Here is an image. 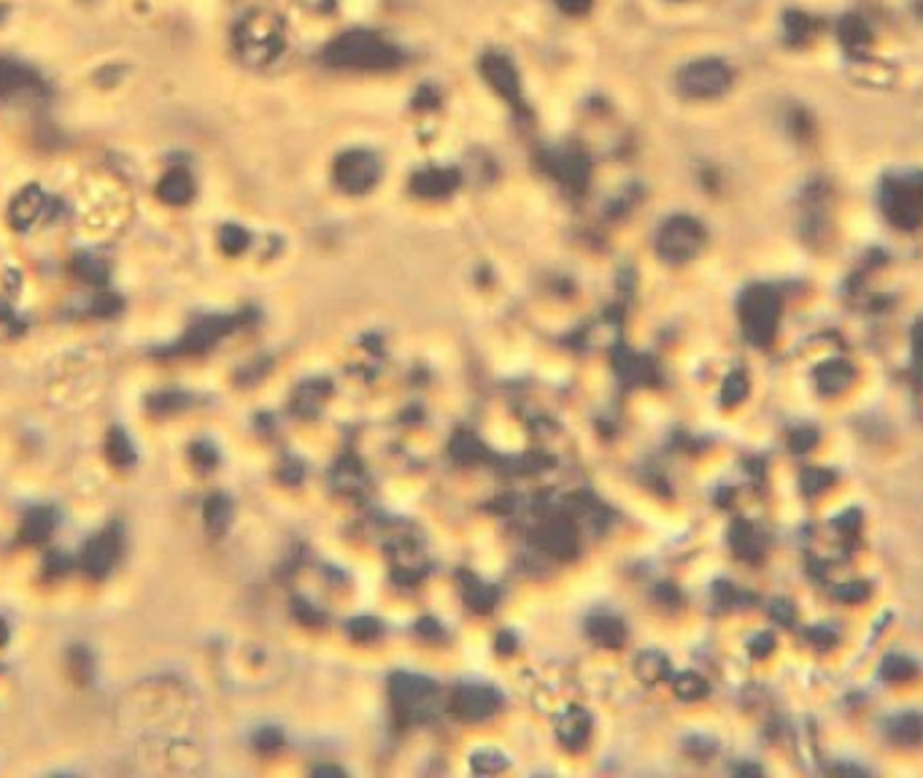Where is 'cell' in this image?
<instances>
[{
	"label": "cell",
	"instance_id": "obj_14",
	"mask_svg": "<svg viewBox=\"0 0 923 778\" xmlns=\"http://www.w3.org/2000/svg\"><path fill=\"white\" fill-rule=\"evenodd\" d=\"M535 538H538V546H541L546 555L556 557V560L572 557V555H575V546H578V541H575V527H572V522H570L567 517H549V519H543V525L538 527Z\"/></svg>",
	"mask_w": 923,
	"mask_h": 778
},
{
	"label": "cell",
	"instance_id": "obj_2",
	"mask_svg": "<svg viewBox=\"0 0 923 778\" xmlns=\"http://www.w3.org/2000/svg\"><path fill=\"white\" fill-rule=\"evenodd\" d=\"M325 60L341 71H386L400 62V52L378 33L349 30L327 46Z\"/></svg>",
	"mask_w": 923,
	"mask_h": 778
},
{
	"label": "cell",
	"instance_id": "obj_1",
	"mask_svg": "<svg viewBox=\"0 0 923 778\" xmlns=\"http://www.w3.org/2000/svg\"><path fill=\"white\" fill-rule=\"evenodd\" d=\"M232 46L240 62L265 68L276 62L287 46V27L273 11H251L232 30Z\"/></svg>",
	"mask_w": 923,
	"mask_h": 778
},
{
	"label": "cell",
	"instance_id": "obj_33",
	"mask_svg": "<svg viewBox=\"0 0 923 778\" xmlns=\"http://www.w3.org/2000/svg\"><path fill=\"white\" fill-rule=\"evenodd\" d=\"M30 81H33V73L24 71L22 65H16V62H0V95L19 92V90H24Z\"/></svg>",
	"mask_w": 923,
	"mask_h": 778
},
{
	"label": "cell",
	"instance_id": "obj_17",
	"mask_svg": "<svg viewBox=\"0 0 923 778\" xmlns=\"http://www.w3.org/2000/svg\"><path fill=\"white\" fill-rule=\"evenodd\" d=\"M556 735H559L564 749L580 752L589 744V738H591V716L583 708H578V706L567 708L559 716V722H556Z\"/></svg>",
	"mask_w": 923,
	"mask_h": 778
},
{
	"label": "cell",
	"instance_id": "obj_32",
	"mask_svg": "<svg viewBox=\"0 0 923 778\" xmlns=\"http://www.w3.org/2000/svg\"><path fill=\"white\" fill-rule=\"evenodd\" d=\"M451 454H454L459 462H478V460H484V446H481V441H478L473 432L462 430V432H457V438L451 441Z\"/></svg>",
	"mask_w": 923,
	"mask_h": 778
},
{
	"label": "cell",
	"instance_id": "obj_4",
	"mask_svg": "<svg viewBox=\"0 0 923 778\" xmlns=\"http://www.w3.org/2000/svg\"><path fill=\"white\" fill-rule=\"evenodd\" d=\"M881 208L899 230H918L923 224V174H891L881 185Z\"/></svg>",
	"mask_w": 923,
	"mask_h": 778
},
{
	"label": "cell",
	"instance_id": "obj_44",
	"mask_svg": "<svg viewBox=\"0 0 923 778\" xmlns=\"http://www.w3.org/2000/svg\"><path fill=\"white\" fill-rule=\"evenodd\" d=\"M769 616L777 621V624H791L794 621V605L788 602V600H772V605H769Z\"/></svg>",
	"mask_w": 923,
	"mask_h": 778
},
{
	"label": "cell",
	"instance_id": "obj_28",
	"mask_svg": "<svg viewBox=\"0 0 923 778\" xmlns=\"http://www.w3.org/2000/svg\"><path fill=\"white\" fill-rule=\"evenodd\" d=\"M462 592H465V600L473 611L478 613H486L497 605V589L492 584L481 582V579H473V576H465V584H462Z\"/></svg>",
	"mask_w": 923,
	"mask_h": 778
},
{
	"label": "cell",
	"instance_id": "obj_6",
	"mask_svg": "<svg viewBox=\"0 0 923 778\" xmlns=\"http://www.w3.org/2000/svg\"><path fill=\"white\" fill-rule=\"evenodd\" d=\"M705 246V227L689 216V213H675L667 222H662L656 232V251L667 265H683L694 260Z\"/></svg>",
	"mask_w": 923,
	"mask_h": 778
},
{
	"label": "cell",
	"instance_id": "obj_15",
	"mask_svg": "<svg viewBox=\"0 0 923 778\" xmlns=\"http://www.w3.org/2000/svg\"><path fill=\"white\" fill-rule=\"evenodd\" d=\"M546 166H549V171L554 174L556 179L564 187H570V190L580 193L586 187V182H589V160L580 152H575V149H554V152H549Z\"/></svg>",
	"mask_w": 923,
	"mask_h": 778
},
{
	"label": "cell",
	"instance_id": "obj_18",
	"mask_svg": "<svg viewBox=\"0 0 923 778\" xmlns=\"http://www.w3.org/2000/svg\"><path fill=\"white\" fill-rule=\"evenodd\" d=\"M586 635L599 649H621L626 643V627L613 613H597L586 621Z\"/></svg>",
	"mask_w": 923,
	"mask_h": 778
},
{
	"label": "cell",
	"instance_id": "obj_26",
	"mask_svg": "<svg viewBox=\"0 0 923 778\" xmlns=\"http://www.w3.org/2000/svg\"><path fill=\"white\" fill-rule=\"evenodd\" d=\"M43 205H46V194L41 193V190H35V187L24 190V193L14 200V205H11V219H14V224L22 227V230L30 227L33 222L41 219Z\"/></svg>",
	"mask_w": 923,
	"mask_h": 778
},
{
	"label": "cell",
	"instance_id": "obj_45",
	"mask_svg": "<svg viewBox=\"0 0 923 778\" xmlns=\"http://www.w3.org/2000/svg\"><path fill=\"white\" fill-rule=\"evenodd\" d=\"M818 443V432H813V430H796L794 432V438H791V446H794V451H807V449H813Z\"/></svg>",
	"mask_w": 923,
	"mask_h": 778
},
{
	"label": "cell",
	"instance_id": "obj_22",
	"mask_svg": "<svg viewBox=\"0 0 923 778\" xmlns=\"http://www.w3.org/2000/svg\"><path fill=\"white\" fill-rule=\"evenodd\" d=\"M157 194H160V200H165L171 205H184L194 194V182H192V176L186 174L184 168H174V171H168L160 179Z\"/></svg>",
	"mask_w": 923,
	"mask_h": 778
},
{
	"label": "cell",
	"instance_id": "obj_16",
	"mask_svg": "<svg viewBox=\"0 0 923 778\" xmlns=\"http://www.w3.org/2000/svg\"><path fill=\"white\" fill-rule=\"evenodd\" d=\"M457 187H459V174L454 168H424V171H416L410 179L413 194L427 197V200L448 197Z\"/></svg>",
	"mask_w": 923,
	"mask_h": 778
},
{
	"label": "cell",
	"instance_id": "obj_41",
	"mask_svg": "<svg viewBox=\"0 0 923 778\" xmlns=\"http://www.w3.org/2000/svg\"><path fill=\"white\" fill-rule=\"evenodd\" d=\"M349 635L354 640H372L381 635V621L372 619V616H360V619H352L349 621Z\"/></svg>",
	"mask_w": 923,
	"mask_h": 778
},
{
	"label": "cell",
	"instance_id": "obj_19",
	"mask_svg": "<svg viewBox=\"0 0 923 778\" xmlns=\"http://www.w3.org/2000/svg\"><path fill=\"white\" fill-rule=\"evenodd\" d=\"M853 379H856V371H853V365L845 363V360H829V363H824V365L815 368V384H818V389H821L824 394H840V392H845V389L853 384Z\"/></svg>",
	"mask_w": 923,
	"mask_h": 778
},
{
	"label": "cell",
	"instance_id": "obj_50",
	"mask_svg": "<svg viewBox=\"0 0 923 778\" xmlns=\"http://www.w3.org/2000/svg\"><path fill=\"white\" fill-rule=\"evenodd\" d=\"M591 3H594V0H556V5H559L564 14H572V16L586 14V11L591 8Z\"/></svg>",
	"mask_w": 923,
	"mask_h": 778
},
{
	"label": "cell",
	"instance_id": "obj_8",
	"mask_svg": "<svg viewBox=\"0 0 923 778\" xmlns=\"http://www.w3.org/2000/svg\"><path fill=\"white\" fill-rule=\"evenodd\" d=\"M381 174H383L381 157L370 149H349L333 166L335 185L349 194L370 193L381 182Z\"/></svg>",
	"mask_w": 923,
	"mask_h": 778
},
{
	"label": "cell",
	"instance_id": "obj_27",
	"mask_svg": "<svg viewBox=\"0 0 923 778\" xmlns=\"http://www.w3.org/2000/svg\"><path fill=\"white\" fill-rule=\"evenodd\" d=\"M635 676L643 684H662L670 678V662L662 651H643L635 659Z\"/></svg>",
	"mask_w": 923,
	"mask_h": 778
},
{
	"label": "cell",
	"instance_id": "obj_47",
	"mask_svg": "<svg viewBox=\"0 0 923 778\" xmlns=\"http://www.w3.org/2000/svg\"><path fill=\"white\" fill-rule=\"evenodd\" d=\"M254 744H257V749L270 752V749L281 746V733H278V730H259V733L254 735Z\"/></svg>",
	"mask_w": 923,
	"mask_h": 778
},
{
	"label": "cell",
	"instance_id": "obj_10",
	"mask_svg": "<svg viewBox=\"0 0 923 778\" xmlns=\"http://www.w3.org/2000/svg\"><path fill=\"white\" fill-rule=\"evenodd\" d=\"M119 557H122V527L108 525L106 530H100L98 536L87 541L81 552V568L89 579L100 582L114 571Z\"/></svg>",
	"mask_w": 923,
	"mask_h": 778
},
{
	"label": "cell",
	"instance_id": "obj_53",
	"mask_svg": "<svg viewBox=\"0 0 923 778\" xmlns=\"http://www.w3.org/2000/svg\"><path fill=\"white\" fill-rule=\"evenodd\" d=\"M308 8H314V11H327V8H333V3L335 0H303Z\"/></svg>",
	"mask_w": 923,
	"mask_h": 778
},
{
	"label": "cell",
	"instance_id": "obj_54",
	"mask_svg": "<svg viewBox=\"0 0 923 778\" xmlns=\"http://www.w3.org/2000/svg\"><path fill=\"white\" fill-rule=\"evenodd\" d=\"M5 640H8V630H5V624L0 619V643H5Z\"/></svg>",
	"mask_w": 923,
	"mask_h": 778
},
{
	"label": "cell",
	"instance_id": "obj_5",
	"mask_svg": "<svg viewBox=\"0 0 923 778\" xmlns=\"http://www.w3.org/2000/svg\"><path fill=\"white\" fill-rule=\"evenodd\" d=\"M389 695L402 722H427L440 706V689L432 678L416 673H394L389 678Z\"/></svg>",
	"mask_w": 923,
	"mask_h": 778
},
{
	"label": "cell",
	"instance_id": "obj_12",
	"mask_svg": "<svg viewBox=\"0 0 923 778\" xmlns=\"http://www.w3.org/2000/svg\"><path fill=\"white\" fill-rule=\"evenodd\" d=\"M503 706V697L494 687L486 684H465L454 692L451 708L462 722H484L494 716Z\"/></svg>",
	"mask_w": 923,
	"mask_h": 778
},
{
	"label": "cell",
	"instance_id": "obj_46",
	"mask_svg": "<svg viewBox=\"0 0 923 778\" xmlns=\"http://www.w3.org/2000/svg\"><path fill=\"white\" fill-rule=\"evenodd\" d=\"M772 649H775V638H772V632H758V635L750 640V654H753V657H767Z\"/></svg>",
	"mask_w": 923,
	"mask_h": 778
},
{
	"label": "cell",
	"instance_id": "obj_37",
	"mask_svg": "<svg viewBox=\"0 0 923 778\" xmlns=\"http://www.w3.org/2000/svg\"><path fill=\"white\" fill-rule=\"evenodd\" d=\"M219 243L227 254H240L249 246V232L238 224H224L219 232Z\"/></svg>",
	"mask_w": 923,
	"mask_h": 778
},
{
	"label": "cell",
	"instance_id": "obj_51",
	"mask_svg": "<svg viewBox=\"0 0 923 778\" xmlns=\"http://www.w3.org/2000/svg\"><path fill=\"white\" fill-rule=\"evenodd\" d=\"M46 571H49L52 576H60V574H65V571H68V557H65V555H60V552L49 555V560H46Z\"/></svg>",
	"mask_w": 923,
	"mask_h": 778
},
{
	"label": "cell",
	"instance_id": "obj_31",
	"mask_svg": "<svg viewBox=\"0 0 923 778\" xmlns=\"http://www.w3.org/2000/svg\"><path fill=\"white\" fill-rule=\"evenodd\" d=\"M783 22H786V38H788L791 43H805V41H810V35L815 33V19H810V16L802 14V11H788V14L783 16Z\"/></svg>",
	"mask_w": 923,
	"mask_h": 778
},
{
	"label": "cell",
	"instance_id": "obj_52",
	"mask_svg": "<svg viewBox=\"0 0 923 778\" xmlns=\"http://www.w3.org/2000/svg\"><path fill=\"white\" fill-rule=\"evenodd\" d=\"M810 638H813L818 646H832V643H834V632H829L826 627H818V630H813V632H810Z\"/></svg>",
	"mask_w": 923,
	"mask_h": 778
},
{
	"label": "cell",
	"instance_id": "obj_21",
	"mask_svg": "<svg viewBox=\"0 0 923 778\" xmlns=\"http://www.w3.org/2000/svg\"><path fill=\"white\" fill-rule=\"evenodd\" d=\"M886 733L897 746H918L923 744V714H897L886 722Z\"/></svg>",
	"mask_w": 923,
	"mask_h": 778
},
{
	"label": "cell",
	"instance_id": "obj_38",
	"mask_svg": "<svg viewBox=\"0 0 923 778\" xmlns=\"http://www.w3.org/2000/svg\"><path fill=\"white\" fill-rule=\"evenodd\" d=\"M745 394H748V379H745V374H742V371L730 374L727 382H724V387H721V403H724V405H738V403L745 400Z\"/></svg>",
	"mask_w": 923,
	"mask_h": 778
},
{
	"label": "cell",
	"instance_id": "obj_49",
	"mask_svg": "<svg viewBox=\"0 0 923 778\" xmlns=\"http://www.w3.org/2000/svg\"><path fill=\"white\" fill-rule=\"evenodd\" d=\"M913 352H916V374L923 379V319L913 330Z\"/></svg>",
	"mask_w": 923,
	"mask_h": 778
},
{
	"label": "cell",
	"instance_id": "obj_20",
	"mask_svg": "<svg viewBox=\"0 0 923 778\" xmlns=\"http://www.w3.org/2000/svg\"><path fill=\"white\" fill-rule=\"evenodd\" d=\"M730 544H732L735 555L742 557V560H748V563H758L764 557V552H767L764 536L753 525H748V522H735V527L730 533Z\"/></svg>",
	"mask_w": 923,
	"mask_h": 778
},
{
	"label": "cell",
	"instance_id": "obj_7",
	"mask_svg": "<svg viewBox=\"0 0 923 778\" xmlns=\"http://www.w3.org/2000/svg\"><path fill=\"white\" fill-rule=\"evenodd\" d=\"M675 87L683 98L711 100V98L724 95L732 87V68L719 57H700V60L686 62L678 71Z\"/></svg>",
	"mask_w": 923,
	"mask_h": 778
},
{
	"label": "cell",
	"instance_id": "obj_13",
	"mask_svg": "<svg viewBox=\"0 0 923 778\" xmlns=\"http://www.w3.org/2000/svg\"><path fill=\"white\" fill-rule=\"evenodd\" d=\"M235 327V319L230 317H208V319H200L197 325H192L186 330V336L174 344L171 349H165V355H197V352H205L211 349L221 336H227L230 330Z\"/></svg>",
	"mask_w": 923,
	"mask_h": 778
},
{
	"label": "cell",
	"instance_id": "obj_3",
	"mask_svg": "<svg viewBox=\"0 0 923 778\" xmlns=\"http://www.w3.org/2000/svg\"><path fill=\"white\" fill-rule=\"evenodd\" d=\"M780 295L769 284H750L739 295L738 314L742 325V336L753 346H769L777 336L780 322Z\"/></svg>",
	"mask_w": 923,
	"mask_h": 778
},
{
	"label": "cell",
	"instance_id": "obj_9",
	"mask_svg": "<svg viewBox=\"0 0 923 778\" xmlns=\"http://www.w3.org/2000/svg\"><path fill=\"white\" fill-rule=\"evenodd\" d=\"M802 235L813 246H824L832 238V190L815 182L802 197Z\"/></svg>",
	"mask_w": 923,
	"mask_h": 778
},
{
	"label": "cell",
	"instance_id": "obj_43",
	"mask_svg": "<svg viewBox=\"0 0 923 778\" xmlns=\"http://www.w3.org/2000/svg\"><path fill=\"white\" fill-rule=\"evenodd\" d=\"M837 597H840V600H845V602H862V600H867V597H870V586H867L864 582L843 584V586L837 589Z\"/></svg>",
	"mask_w": 923,
	"mask_h": 778
},
{
	"label": "cell",
	"instance_id": "obj_35",
	"mask_svg": "<svg viewBox=\"0 0 923 778\" xmlns=\"http://www.w3.org/2000/svg\"><path fill=\"white\" fill-rule=\"evenodd\" d=\"M881 676H883L886 681H908V678L916 676V665H913L908 657H902V654H891V657L883 659Z\"/></svg>",
	"mask_w": 923,
	"mask_h": 778
},
{
	"label": "cell",
	"instance_id": "obj_42",
	"mask_svg": "<svg viewBox=\"0 0 923 778\" xmlns=\"http://www.w3.org/2000/svg\"><path fill=\"white\" fill-rule=\"evenodd\" d=\"M192 462H194L200 470H211V468L219 462V454H216V449H213L211 443L200 441V443L192 446Z\"/></svg>",
	"mask_w": 923,
	"mask_h": 778
},
{
	"label": "cell",
	"instance_id": "obj_48",
	"mask_svg": "<svg viewBox=\"0 0 923 778\" xmlns=\"http://www.w3.org/2000/svg\"><path fill=\"white\" fill-rule=\"evenodd\" d=\"M79 268H81V273L89 279V281H100L103 279V273H106V268L100 265V262H95V260H89V257H84V260H79Z\"/></svg>",
	"mask_w": 923,
	"mask_h": 778
},
{
	"label": "cell",
	"instance_id": "obj_29",
	"mask_svg": "<svg viewBox=\"0 0 923 778\" xmlns=\"http://www.w3.org/2000/svg\"><path fill=\"white\" fill-rule=\"evenodd\" d=\"M106 451H108V460L119 468H127L136 462V446L133 441L127 438V432L122 427H114L108 432V443H106Z\"/></svg>",
	"mask_w": 923,
	"mask_h": 778
},
{
	"label": "cell",
	"instance_id": "obj_40",
	"mask_svg": "<svg viewBox=\"0 0 923 778\" xmlns=\"http://www.w3.org/2000/svg\"><path fill=\"white\" fill-rule=\"evenodd\" d=\"M189 403L184 392H160L149 397V408H155V413H168V411H179Z\"/></svg>",
	"mask_w": 923,
	"mask_h": 778
},
{
	"label": "cell",
	"instance_id": "obj_30",
	"mask_svg": "<svg viewBox=\"0 0 923 778\" xmlns=\"http://www.w3.org/2000/svg\"><path fill=\"white\" fill-rule=\"evenodd\" d=\"M673 689L681 700H700V697L708 695V681L694 670H683V673L675 676Z\"/></svg>",
	"mask_w": 923,
	"mask_h": 778
},
{
	"label": "cell",
	"instance_id": "obj_23",
	"mask_svg": "<svg viewBox=\"0 0 923 778\" xmlns=\"http://www.w3.org/2000/svg\"><path fill=\"white\" fill-rule=\"evenodd\" d=\"M202 519H205V527L213 538L224 536L230 522H232V500L221 492L211 495L202 506Z\"/></svg>",
	"mask_w": 923,
	"mask_h": 778
},
{
	"label": "cell",
	"instance_id": "obj_36",
	"mask_svg": "<svg viewBox=\"0 0 923 778\" xmlns=\"http://www.w3.org/2000/svg\"><path fill=\"white\" fill-rule=\"evenodd\" d=\"M508 768V760L503 752H494V749H484V752H476L473 754V771L476 773H484V776H492V773H500Z\"/></svg>",
	"mask_w": 923,
	"mask_h": 778
},
{
	"label": "cell",
	"instance_id": "obj_34",
	"mask_svg": "<svg viewBox=\"0 0 923 778\" xmlns=\"http://www.w3.org/2000/svg\"><path fill=\"white\" fill-rule=\"evenodd\" d=\"M68 668H71V673H73V678H76L79 684L89 681V678H92V670H95V662H92L89 649H87V646H73L71 654H68Z\"/></svg>",
	"mask_w": 923,
	"mask_h": 778
},
{
	"label": "cell",
	"instance_id": "obj_39",
	"mask_svg": "<svg viewBox=\"0 0 923 778\" xmlns=\"http://www.w3.org/2000/svg\"><path fill=\"white\" fill-rule=\"evenodd\" d=\"M834 484V476L829 473V470H818V468H810V470H805L802 473V489H805V495H821L824 489H829Z\"/></svg>",
	"mask_w": 923,
	"mask_h": 778
},
{
	"label": "cell",
	"instance_id": "obj_24",
	"mask_svg": "<svg viewBox=\"0 0 923 778\" xmlns=\"http://www.w3.org/2000/svg\"><path fill=\"white\" fill-rule=\"evenodd\" d=\"M837 38H840V43L848 52H862V49H867L872 43V30H870V24L862 16L848 14L837 24Z\"/></svg>",
	"mask_w": 923,
	"mask_h": 778
},
{
	"label": "cell",
	"instance_id": "obj_11",
	"mask_svg": "<svg viewBox=\"0 0 923 778\" xmlns=\"http://www.w3.org/2000/svg\"><path fill=\"white\" fill-rule=\"evenodd\" d=\"M481 73L484 79L489 81V87L505 100L511 103L516 111H524V92H522V79H519V71L516 65L505 57V54H486L481 60Z\"/></svg>",
	"mask_w": 923,
	"mask_h": 778
},
{
	"label": "cell",
	"instance_id": "obj_25",
	"mask_svg": "<svg viewBox=\"0 0 923 778\" xmlns=\"http://www.w3.org/2000/svg\"><path fill=\"white\" fill-rule=\"evenodd\" d=\"M57 525V514L52 508H33L22 522V544H43Z\"/></svg>",
	"mask_w": 923,
	"mask_h": 778
}]
</instances>
